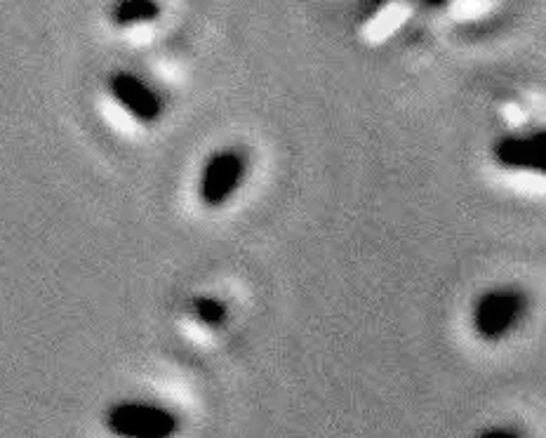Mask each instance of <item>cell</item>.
<instances>
[{"label": "cell", "instance_id": "1", "mask_svg": "<svg viewBox=\"0 0 546 438\" xmlns=\"http://www.w3.org/2000/svg\"><path fill=\"white\" fill-rule=\"evenodd\" d=\"M106 427L118 438H170L177 429V417L153 403L128 401L109 410Z\"/></svg>", "mask_w": 546, "mask_h": 438}, {"label": "cell", "instance_id": "2", "mask_svg": "<svg viewBox=\"0 0 546 438\" xmlns=\"http://www.w3.org/2000/svg\"><path fill=\"white\" fill-rule=\"evenodd\" d=\"M525 297L523 292L502 288L490 290L478 297L474 307V328L485 340H499L514 328L518 318L523 316Z\"/></svg>", "mask_w": 546, "mask_h": 438}, {"label": "cell", "instance_id": "3", "mask_svg": "<svg viewBox=\"0 0 546 438\" xmlns=\"http://www.w3.org/2000/svg\"><path fill=\"white\" fill-rule=\"evenodd\" d=\"M245 177V158L238 151H219L205 163L201 172V201L210 208H217L229 201L236 194V189L241 187Z\"/></svg>", "mask_w": 546, "mask_h": 438}, {"label": "cell", "instance_id": "4", "mask_svg": "<svg viewBox=\"0 0 546 438\" xmlns=\"http://www.w3.org/2000/svg\"><path fill=\"white\" fill-rule=\"evenodd\" d=\"M109 92L132 118H137V121L153 123L163 114V102L161 97H158V92L153 90L151 85H146L142 78H137L135 73L128 71L113 73L109 78Z\"/></svg>", "mask_w": 546, "mask_h": 438}, {"label": "cell", "instance_id": "5", "mask_svg": "<svg viewBox=\"0 0 546 438\" xmlns=\"http://www.w3.org/2000/svg\"><path fill=\"white\" fill-rule=\"evenodd\" d=\"M495 158L499 165L511 170H537L546 165L544 132L535 135H509L495 144Z\"/></svg>", "mask_w": 546, "mask_h": 438}, {"label": "cell", "instance_id": "6", "mask_svg": "<svg viewBox=\"0 0 546 438\" xmlns=\"http://www.w3.org/2000/svg\"><path fill=\"white\" fill-rule=\"evenodd\" d=\"M158 8L156 3H146V0H130V3H121L116 5L113 10V22L118 26H132V24H142V22H151V19L158 17Z\"/></svg>", "mask_w": 546, "mask_h": 438}, {"label": "cell", "instance_id": "7", "mask_svg": "<svg viewBox=\"0 0 546 438\" xmlns=\"http://www.w3.org/2000/svg\"><path fill=\"white\" fill-rule=\"evenodd\" d=\"M193 314L208 328H217V325L226 321V307L215 297H198V300H193Z\"/></svg>", "mask_w": 546, "mask_h": 438}, {"label": "cell", "instance_id": "8", "mask_svg": "<svg viewBox=\"0 0 546 438\" xmlns=\"http://www.w3.org/2000/svg\"><path fill=\"white\" fill-rule=\"evenodd\" d=\"M483 438H514V434H511V431L499 429V431H488Z\"/></svg>", "mask_w": 546, "mask_h": 438}]
</instances>
